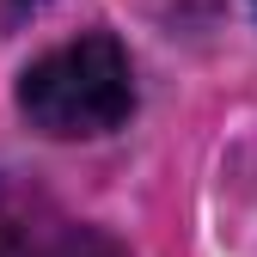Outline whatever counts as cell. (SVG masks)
<instances>
[{
    "label": "cell",
    "instance_id": "obj_2",
    "mask_svg": "<svg viewBox=\"0 0 257 257\" xmlns=\"http://www.w3.org/2000/svg\"><path fill=\"white\" fill-rule=\"evenodd\" d=\"M0 257H116L104 239L61 220L43 196L0 178Z\"/></svg>",
    "mask_w": 257,
    "mask_h": 257
},
{
    "label": "cell",
    "instance_id": "obj_3",
    "mask_svg": "<svg viewBox=\"0 0 257 257\" xmlns=\"http://www.w3.org/2000/svg\"><path fill=\"white\" fill-rule=\"evenodd\" d=\"M251 7H257V0H251Z\"/></svg>",
    "mask_w": 257,
    "mask_h": 257
},
{
    "label": "cell",
    "instance_id": "obj_1",
    "mask_svg": "<svg viewBox=\"0 0 257 257\" xmlns=\"http://www.w3.org/2000/svg\"><path fill=\"white\" fill-rule=\"evenodd\" d=\"M19 110L31 116V128H43L55 141L104 135V128L128 122L135 74H128L122 43L104 37V31H86V37L37 55L19 80Z\"/></svg>",
    "mask_w": 257,
    "mask_h": 257
}]
</instances>
